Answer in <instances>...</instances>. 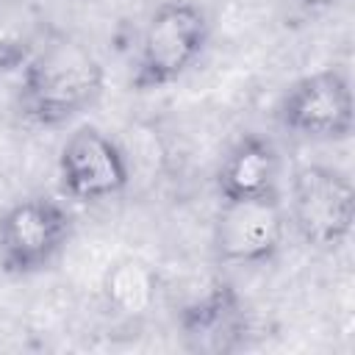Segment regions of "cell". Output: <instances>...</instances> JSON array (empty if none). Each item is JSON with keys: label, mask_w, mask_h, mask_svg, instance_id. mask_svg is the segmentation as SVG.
I'll list each match as a JSON object with an SVG mask.
<instances>
[{"label": "cell", "mask_w": 355, "mask_h": 355, "mask_svg": "<svg viewBox=\"0 0 355 355\" xmlns=\"http://www.w3.org/2000/svg\"><path fill=\"white\" fill-rule=\"evenodd\" d=\"M100 58L69 36H55L28 61L19 83V111L36 128H58L89 111L103 94Z\"/></svg>", "instance_id": "1"}, {"label": "cell", "mask_w": 355, "mask_h": 355, "mask_svg": "<svg viewBox=\"0 0 355 355\" xmlns=\"http://www.w3.org/2000/svg\"><path fill=\"white\" fill-rule=\"evenodd\" d=\"M211 36L208 14L191 0L161 3L139 42V58L133 72L136 92H155L180 80L205 53Z\"/></svg>", "instance_id": "2"}, {"label": "cell", "mask_w": 355, "mask_h": 355, "mask_svg": "<svg viewBox=\"0 0 355 355\" xmlns=\"http://www.w3.org/2000/svg\"><path fill=\"white\" fill-rule=\"evenodd\" d=\"M288 216L300 239L319 250L341 247L355 222V191L344 172L305 164L291 178Z\"/></svg>", "instance_id": "3"}, {"label": "cell", "mask_w": 355, "mask_h": 355, "mask_svg": "<svg viewBox=\"0 0 355 355\" xmlns=\"http://www.w3.org/2000/svg\"><path fill=\"white\" fill-rule=\"evenodd\" d=\"M72 214L53 197L17 200L0 216V269L33 275L55 261L72 236Z\"/></svg>", "instance_id": "4"}, {"label": "cell", "mask_w": 355, "mask_h": 355, "mask_svg": "<svg viewBox=\"0 0 355 355\" xmlns=\"http://www.w3.org/2000/svg\"><path fill=\"white\" fill-rule=\"evenodd\" d=\"M277 122L308 139H347L352 133V89L341 69L327 67L288 86L277 103Z\"/></svg>", "instance_id": "5"}, {"label": "cell", "mask_w": 355, "mask_h": 355, "mask_svg": "<svg viewBox=\"0 0 355 355\" xmlns=\"http://www.w3.org/2000/svg\"><path fill=\"white\" fill-rule=\"evenodd\" d=\"M286 236V211L277 194L222 200L214 222V250L225 263H269Z\"/></svg>", "instance_id": "6"}, {"label": "cell", "mask_w": 355, "mask_h": 355, "mask_svg": "<svg viewBox=\"0 0 355 355\" xmlns=\"http://www.w3.org/2000/svg\"><path fill=\"white\" fill-rule=\"evenodd\" d=\"M61 186L80 202H100L122 194L130 183V164L122 147L103 130L83 125L61 147Z\"/></svg>", "instance_id": "7"}, {"label": "cell", "mask_w": 355, "mask_h": 355, "mask_svg": "<svg viewBox=\"0 0 355 355\" xmlns=\"http://www.w3.org/2000/svg\"><path fill=\"white\" fill-rule=\"evenodd\" d=\"M183 347L200 355H230L244 347L250 313L227 280H214L202 294L189 300L178 313Z\"/></svg>", "instance_id": "8"}, {"label": "cell", "mask_w": 355, "mask_h": 355, "mask_svg": "<svg viewBox=\"0 0 355 355\" xmlns=\"http://www.w3.org/2000/svg\"><path fill=\"white\" fill-rule=\"evenodd\" d=\"M277 178H280L277 147L266 136L250 133L241 136L225 155L216 175V186L222 200H247V197L277 194Z\"/></svg>", "instance_id": "9"}, {"label": "cell", "mask_w": 355, "mask_h": 355, "mask_svg": "<svg viewBox=\"0 0 355 355\" xmlns=\"http://www.w3.org/2000/svg\"><path fill=\"white\" fill-rule=\"evenodd\" d=\"M103 297L114 313L128 319L141 316L153 308L158 297V275L141 258H122L105 272Z\"/></svg>", "instance_id": "10"}, {"label": "cell", "mask_w": 355, "mask_h": 355, "mask_svg": "<svg viewBox=\"0 0 355 355\" xmlns=\"http://www.w3.org/2000/svg\"><path fill=\"white\" fill-rule=\"evenodd\" d=\"M297 3L305 8H330V6H338L341 0H297Z\"/></svg>", "instance_id": "11"}]
</instances>
